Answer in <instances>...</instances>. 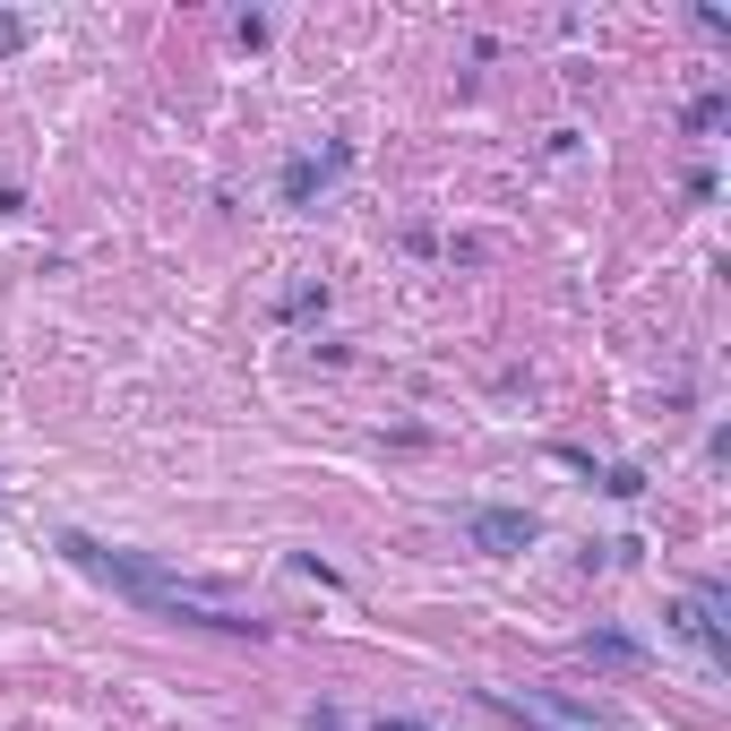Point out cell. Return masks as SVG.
<instances>
[{
    "mask_svg": "<svg viewBox=\"0 0 731 731\" xmlns=\"http://www.w3.org/2000/svg\"><path fill=\"white\" fill-rule=\"evenodd\" d=\"M473 542H499V551H517V542H533V517H473Z\"/></svg>",
    "mask_w": 731,
    "mask_h": 731,
    "instance_id": "1",
    "label": "cell"
},
{
    "mask_svg": "<svg viewBox=\"0 0 731 731\" xmlns=\"http://www.w3.org/2000/svg\"><path fill=\"white\" fill-rule=\"evenodd\" d=\"M9 44H18V18H0V53H9Z\"/></svg>",
    "mask_w": 731,
    "mask_h": 731,
    "instance_id": "2",
    "label": "cell"
}]
</instances>
